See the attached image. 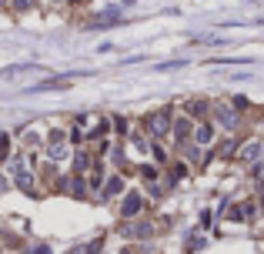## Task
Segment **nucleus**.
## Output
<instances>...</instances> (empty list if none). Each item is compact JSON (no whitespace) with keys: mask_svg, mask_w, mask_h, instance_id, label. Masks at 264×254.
I'll list each match as a JSON object with an SVG mask.
<instances>
[{"mask_svg":"<svg viewBox=\"0 0 264 254\" xmlns=\"http://www.w3.org/2000/svg\"><path fill=\"white\" fill-rule=\"evenodd\" d=\"M137 211H141V194H127L124 204H120V214H124V218H134Z\"/></svg>","mask_w":264,"mask_h":254,"instance_id":"f03ea898","label":"nucleus"},{"mask_svg":"<svg viewBox=\"0 0 264 254\" xmlns=\"http://www.w3.org/2000/svg\"><path fill=\"white\" fill-rule=\"evenodd\" d=\"M27 7H34V0H14V10H27Z\"/></svg>","mask_w":264,"mask_h":254,"instance_id":"f8f14e48","label":"nucleus"},{"mask_svg":"<svg viewBox=\"0 0 264 254\" xmlns=\"http://www.w3.org/2000/svg\"><path fill=\"white\" fill-rule=\"evenodd\" d=\"M27 144H30V147L40 144V134H37V130H27Z\"/></svg>","mask_w":264,"mask_h":254,"instance_id":"ddd939ff","label":"nucleus"},{"mask_svg":"<svg viewBox=\"0 0 264 254\" xmlns=\"http://www.w3.org/2000/svg\"><path fill=\"white\" fill-rule=\"evenodd\" d=\"M124 191V181L120 178H111V181L104 184V198H114V194H120Z\"/></svg>","mask_w":264,"mask_h":254,"instance_id":"39448f33","label":"nucleus"},{"mask_svg":"<svg viewBox=\"0 0 264 254\" xmlns=\"http://www.w3.org/2000/svg\"><path fill=\"white\" fill-rule=\"evenodd\" d=\"M261 204H264V201H261Z\"/></svg>","mask_w":264,"mask_h":254,"instance_id":"a211bd4d","label":"nucleus"},{"mask_svg":"<svg viewBox=\"0 0 264 254\" xmlns=\"http://www.w3.org/2000/svg\"><path fill=\"white\" fill-rule=\"evenodd\" d=\"M17 187H24V191H30V187H34V184H30V178H27L24 171H20V174H17Z\"/></svg>","mask_w":264,"mask_h":254,"instance_id":"1a4fd4ad","label":"nucleus"},{"mask_svg":"<svg viewBox=\"0 0 264 254\" xmlns=\"http://www.w3.org/2000/svg\"><path fill=\"white\" fill-rule=\"evenodd\" d=\"M47 154H50L54 161H64V157H67V144H64V134H60V130L50 134V141H47Z\"/></svg>","mask_w":264,"mask_h":254,"instance_id":"f257e3e1","label":"nucleus"},{"mask_svg":"<svg viewBox=\"0 0 264 254\" xmlns=\"http://www.w3.org/2000/svg\"><path fill=\"white\" fill-rule=\"evenodd\" d=\"M77 174H84V171H87V167H91V157H87V154H77Z\"/></svg>","mask_w":264,"mask_h":254,"instance_id":"6e6552de","label":"nucleus"},{"mask_svg":"<svg viewBox=\"0 0 264 254\" xmlns=\"http://www.w3.org/2000/svg\"><path fill=\"white\" fill-rule=\"evenodd\" d=\"M120 254H134V251H120Z\"/></svg>","mask_w":264,"mask_h":254,"instance_id":"2eb2a0df","label":"nucleus"},{"mask_svg":"<svg viewBox=\"0 0 264 254\" xmlns=\"http://www.w3.org/2000/svg\"><path fill=\"white\" fill-rule=\"evenodd\" d=\"M217 117H221V124H224L227 130H234V127H238V114H234L231 107H224V104L217 107Z\"/></svg>","mask_w":264,"mask_h":254,"instance_id":"7ed1b4c3","label":"nucleus"},{"mask_svg":"<svg viewBox=\"0 0 264 254\" xmlns=\"http://www.w3.org/2000/svg\"><path fill=\"white\" fill-rule=\"evenodd\" d=\"M258 154H261V147H258V144H247L244 151H241V157H244V161H254Z\"/></svg>","mask_w":264,"mask_h":254,"instance_id":"0eeeda50","label":"nucleus"},{"mask_svg":"<svg viewBox=\"0 0 264 254\" xmlns=\"http://www.w3.org/2000/svg\"><path fill=\"white\" fill-rule=\"evenodd\" d=\"M151 127H154V134H168V127H170V121H168V110H164V114H154Z\"/></svg>","mask_w":264,"mask_h":254,"instance_id":"20e7f679","label":"nucleus"},{"mask_svg":"<svg viewBox=\"0 0 264 254\" xmlns=\"http://www.w3.org/2000/svg\"><path fill=\"white\" fill-rule=\"evenodd\" d=\"M54 3H60V0H54Z\"/></svg>","mask_w":264,"mask_h":254,"instance_id":"f3484780","label":"nucleus"},{"mask_svg":"<svg viewBox=\"0 0 264 254\" xmlns=\"http://www.w3.org/2000/svg\"><path fill=\"white\" fill-rule=\"evenodd\" d=\"M184 137H188V121L181 117V121H177V141H184Z\"/></svg>","mask_w":264,"mask_h":254,"instance_id":"9d476101","label":"nucleus"},{"mask_svg":"<svg viewBox=\"0 0 264 254\" xmlns=\"http://www.w3.org/2000/svg\"><path fill=\"white\" fill-rule=\"evenodd\" d=\"M7 151H10V137H7V134H0V154L7 157Z\"/></svg>","mask_w":264,"mask_h":254,"instance_id":"9b49d317","label":"nucleus"},{"mask_svg":"<svg viewBox=\"0 0 264 254\" xmlns=\"http://www.w3.org/2000/svg\"><path fill=\"white\" fill-rule=\"evenodd\" d=\"M261 178H264V167H261Z\"/></svg>","mask_w":264,"mask_h":254,"instance_id":"dca6fc26","label":"nucleus"},{"mask_svg":"<svg viewBox=\"0 0 264 254\" xmlns=\"http://www.w3.org/2000/svg\"><path fill=\"white\" fill-rule=\"evenodd\" d=\"M7 187H10V181H7V178H0V191H7Z\"/></svg>","mask_w":264,"mask_h":254,"instance_id":"4468645a","label":"nucleus"},{"mask_svg":"<svg viewBox=\"0 0 264 254\" xmlns=\"http://www.w3.org/2000/svg\"><path fill=\"white\" fill-rule=\"evenodd\" d=\"M211 137H214V130H211L208 124H201V127H197V134H194V141H197V144H208Z\"/></svg>","mask_w":264,"mask_h":254,"instance_id":"423d86ee","label":"nucleus"}]
</instances>
